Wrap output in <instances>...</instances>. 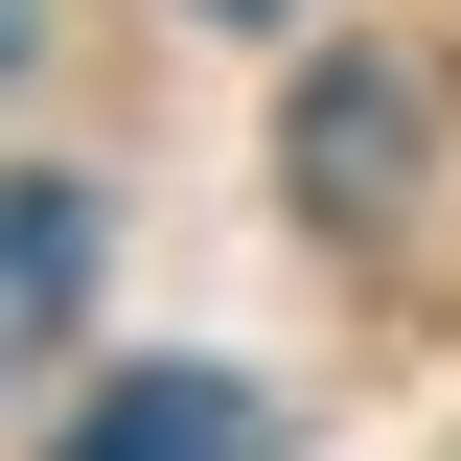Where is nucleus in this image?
<instances>
[{
  "instance_id": "nucleus-2",
  "label": "nucleus",
  "mask_w": 461,
  "mask_h": 461,
  "mask_svg": "<svg viewBox=\"0 0 461 461\" xmlns=\"http://www.w3.org/2000/svg\"><path fill=\"white\" fill-rule=\"evenodd\" d=\"M93 185H0V369H47L69 323H93Z\"/></svg>"
},
{
  "instance_id": "nucleus-3",
  "label": "nucleus",
  "mask_w": 461,
  "mask_h": 461,
  "mask_svg": "<svg viewBox=\"0 0 461 461\" xmlns=\"http://www.w3.org/2000/svg\"><path fill=\"white\" fill-rule=\"evenodd\" d=\"M393 162H415V93H393V69L300 93V185H323V230H369V208H393Z\"/></svg>"
},
{
  "instance_id": "nucleus-1",
  "label": "nucleus",
  "mask_w": 461,
  "mask_h": 461,
  "mask_svg": "<svg viewBox=\"0 0 461 461\" xmlns=\"http://www.w3.org/2000/svg\"><path fill=\"white\" fill-rule=\"evenodd\" d=\"M47 461H277V393L254 369H93V415Z\"/></svg>"
},
{
  "instance_id": "nucleus-4",
  "label": "nucleus",
  "mask_w": 461,
  "mask_h": 461,
  "mask_svg": "<svg viewBox=\"0 0 461 461\" xmlns=\"http://www.w3.org/2000/svg\"><path fill=\"white\" fill-rule=\"evenodd\" d=\"M230 23H277V0H230Z\"/></svg>"
}]
</instances>
